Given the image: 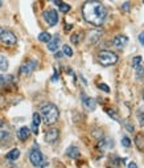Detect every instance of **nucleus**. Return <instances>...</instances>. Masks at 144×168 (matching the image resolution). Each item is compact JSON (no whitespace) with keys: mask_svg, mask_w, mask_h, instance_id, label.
Listing matches in <instances>:
<instances>
[{"mask_svg":"<svg viewBox=\"0 0 144 168\" xmlns=\"http://www.w3.org/2000/svg\"><path fill=\"white\" fill-rule=\"evenodd\" d=\"M119 57L116 53H114L112 50H100L99 54H98V61L102 66H111V65H115L118 62Z\"/></svg>","mask_w":144,"mask_h":168,"instance_id":"3","label":"nucleus"},{"mask_svg":"<svg viewBox=\"0 0 144 168\" xmlns=\"http://www.w3.org/2000/svg\"><path fill=\"white\" fill-rule=\"evenodd\" d=\"M130 8H131V4H130V2H126V3H123V4H122V11L128 12Z\"/></svg>","mask_w":144,"mask_h":168,"instance_id":"30","label":"nucleus"},{"mask_svg":"<svg viewBox=\"0 0 144 168\" xmlns=\"http://www.w3.org/2000/svg\"><path fill=\"white\" fill-rule=\"evenodd\" d=\"M98 89L103 90V92H106V93H109V92H110V87L107 86L106 83H99V85H98Z\"/></svg>","mask_w":144,"mask_h":168,"instance_id":"31","label":"nucleus"},{"mask_svg":"<svg viewBox=\"0 0 144 168\" xmlns=\"http://www.w3.org/2000/svg\"><path fill=\"white\" fill-rule=\"evenodd\" d=\"M8 60L5 58L4 56H0V70L2 72H5L7 69H8Z\"/></svg>","mask_w":144,"mask_h":168,"instance_id":"19","label":"nucleus"},{"mask_svg":"<svg viewBox=\"0 0 144 168\" xmlns=\"http://www.w3.org/2000/svg\"><path fill=\"white\" fill-rule=\"evenodd\" d=\"M12 79V77H5V76H3V74H0V85H5L8 81H11Z\"/></svg>","mask_w":144,"mask_h":168,"instance_id":"28","label":"nucleus"},{"mask_svg":"<svg viewBox=\"0 0 144 168\" xmlns=\"http://www.w3.org/2000/svg\"><path fill=\"white\" fill-rule=\"evenodd\" d=\"M142 61H143V58H142L140 56L133 57V58H132V62H131L132 68H138V66H140V65H142Z\"/></svg>","mask_w":144,"mask_h":168,"instance_id":"21","label":"nucleus"},{"mask_svg":"<svg viewBox=\"0 0 144 168\" xmlns=\"http://www.w3.org/2000/svg\"><path fill=\"white\" fill-rule=\"evenodd\" d=\"M54 56H56V58H61L63 54H62V52H57V50H56V54Z\"/></svg>","mask_w":144,"mask_h":168,"instance_id":"36","label":"nucleus"},{"mask_svg":"<svg viewBox=\"0 0 144 168\" xmlns=\"http://www.w3.org/2000/svg\"><path fill=\"white\" fill-rule=\"evenodd\" d=\"M58 8H60V11L63 12V13H68L70 11V5L69 4H65V3H61V4L58 5Z\"/></svg>","mask_w":144,"mask_h":168,"instance_id":"26","label":"nucleus"},{"mask_svg":"<svg viewBox=\"0 0 144 168\" xmlns=\"http://www.w3.org/2000/svg\"><path fill=\"white\" fill-rule=\"evenodd\" d=\"M122 146L124 147V148H130V146H131V140H130L128 136H123L122 138Z\"/></svg>","mask_w":144,"mask_h":168,"instance_id":"24","label":"nucleus"},{"mask_svg":"<svg viewBox=\"0 0 144 168\" xmlns=\"http://www.w3.org/2000/svg\"><path fill=\"white\" fill-rule=\"evenodd\" d=\"M60 42H61V40H60V36L56 35L53 39H50V41L48 42V49L50 52H56L57 49H58L60 46Z\"/></svg>","mask_w":144,"mask_h":168,"instance_id":"12","label":"nucleus"},{"mask_svg":"<svg viewBox=\"0 0 144 168\" xmlns=\"http://www.w3.org/2000/svg\"><path fill=\"white\" fill-rule=\"evenodd\" d=\"M136 117H138V120H139V125L140 126H144V106L138 109V111H136Z\"/></svg>","mask_w":144,"mask_h":168,"instance_id":"17","label":"nucleus"},{"mask_svg":"<svg viewBox=\"0 0 144 168\" xmlns=\"http://www.w3.org/2000/svg\"><path fill=\"white\" fill-rule=\"evenodd\" d=\"M82 102H83V106H85L86 110H89V111H93V110H95L97 101L94 98H90V97H83Z\"/></svg>","mask_w":144,"mask_h":168,"instance_id":"10","label":"nucleus"},{"mask_svg":"<svg viewBox=\"0 0 144 168\" xmlns=\"http://www.w3.org/2000/svg\"><path fill=\"white\" fill-rule=\"evenodd\" d=\"M11 136V134L8 131H0V142H4V140H8V138Z\"/></svg>","mask_w":144,"mask_h":168,"instance_id":"25","label":"nucleus"},{"mask_svg":"<svg viewBox=\"0 0 144 168\" xmlns=\"http://www.w3.org/2000/svg\"><path fill=\"white\" fill-rule=\"evenodd\" d=\"M42 17H44V20L49 26H54L58 23V12L56 9H46L42 13Z\"/></svg>","mask_w":144,"mask_h":168,"instance_id":"4","label":"nucleus"},{"mask_svg":"<svg viewBox=\"0 0 144 168\" xmlns=\"http://www.w3.org/2000/svg\"><path fill=\"white\" fill-rule=\"evenodd\" d=\"M135 70H136V78L138 79H144V66L143 65H140V66H138V68H135Z\"/></svg>","mask_w":144,"mask_h":168,"instance_id":"20","label":"nucleus"},{"mask_svg":"<svg viewBox=\"0 0 144 168\" xmlns=\"http://www.w3.org/2000/svg\"><path fill=\"white\" fill-rule=\"evenodd\" d=\"M3 5V2H2V0H0V7H2Z\"/></svg>","mask_w":144,"mask_h":168,"instance_id":"42","label":"nucleus"},{"mask_svg":"<svg viewBox=\"0 0 144 168\" xmlns=\"http://www.w3.org/2000/svg\"><path fill=\"white\" fill-rule=\"evenodd\" d=\"M127 44H128V37L124 36V35H118V36H115L114 40H112V45L118 49H123Z\"/></svg>","mask_w":144,"mask_h":168,"instance_id":"8","label":"nucleus"},{"mask_svg":"<svg viewBox=\"0 0 144 168\" xmlns=\"http://www.w3.org/2000/svg\"><path fill=\"white\" fill-rule=\"evenodd\" d=\"M29 135H31V129L26 126L20 127L19 131H17V138L20 140H26L29 138Z\"/></svg>","mask_w":144,"mask_h":168,"instance_id":"11","label":"nucleus"},{"mask_svg":"<svg viewBox=\"0 0 144 168\" xmlns=\"http://www.w3.org/2000/svg\"><path fill=\"white\" fill-rule=\"evenodd\" d=\"M102 37V31H91L89 35V44L94 45L99 41V39Z\"/></svg>","mask_w":144,"mask_h":168,"instance_id":"13","label":"nucleus"},{"mask_svg":"<svg viewBox=\"0 0 144 168\" xmlns=\"http://www.w3.org/2000/svg\"><path fill=\"white\" fill-rule=\"evenodd\" d=\"M31 130L33 131V134H37L38 132V126H36V125H33V123H32V125H31Z\"/></svg>","mask_w":144,"mask_h":168,"instance_id":"33","label":"nucleus"},{"mask_svg":"<svg viewBox=\"0 0 144 168\" xmlns=\"http://www.w3.org/2000/svg\"><path fill=\"white\" fill-rule=\"evenodd\" d=\"M66 155H68L70 159H77L79 156V151L75 146H70L68 150H66Z\"/></svg>","mask_w":144,"mask_h":168,"instance_id":"14","label":"nucleus"},{"mask_svg":"<svg viewBox=\"0 0 144 168\" xmlns=\"http://www.w3.org/2000/svg\"><path fill=\"white\" fill-rule=\"evenodd\" d=\"M128 168H138V166H136L135 162H131V163L128 164Z\"/></svg>","mask_w":144,"mask_h":168,"instance_id":"35","label":"nucleus"},{"mask_svg":"<svg viewBox=\"0 0 144 168\" xmlns=\"http://www.w3.org/2000/svg\"><path fill=\"white\" fill-rule=\"evenodd\" d=\"M58 79V73H57V70L54 69V76L52 77V81H57Z\"/></svg>","mask_w":144,"mask_h":168,"instance_id":"34","label":"nucleus"},{"mask_svg":"<svg viewBox=\"0 0 144 168\" xmlns=\"http://www.w3.org/2000/svg\"><path fill=\"white\" fill-rule=\"evenodd\" d=\"M62 53L65 54L66 57H72L73 56V49L70 48L69 45H63V48H62Z\"/></svg>","mask_w":144,"mask_h":168,"instance_id":"23","label":"nucleus"},{"mask_svg":"<svg viewBox=\"0 0 144 168\" xmlns=\"http://www.w3.org/2000/svg\"><path fill=\"white\" fill-rule=\"evenodd\" d=\"M40 115H41V119L44 120L45 125L50 126V125H54L58 120L60 111L57 109V106L53 105V103H44L40 107Z\"/></svg>","mask_w":144,"mask_h":168,"instance_id":"2","label":"nucleus"},{"mask_svg":"<svg viewBox=\"0 0 144 168\" xmlns=\"http://www.w3.org/2000/svg\"><path fill=\"white\" fill-rule=\"evenodd\" d=\"M53 3H54L56 5H60V4H61V3H62V2H61V0H53Z\"/></svg>","mask_w":144,"mask_h":168,"instance_id":"38","label":"nucleus"},{"mask_svg":"<svg viewBox=\"0 0 144 168\" xmlns=\"http://www.w3.org/2000/svg\"><path fill=\"white\" fill-rule=\"evenodd\" d=\"M73 28V25L72 24H68V25H65V31H70V29Z\"/></svg>","mask_w":144,"mask_h":168,"instance_id":"37","label":"nucleus"},{"mask_svg":"<svg viewBox=\"0 0 144 168\" xmlns=\"http://www.w3.org/2000/svg\"><path fill=\"white\" fill-rule=\"evenodd\" d=\"M3 32H4V29H3V28H2V26H0V35H2V33H3Z\"/></svg>","mask_w":144,"mask_h":168,"instance_id":"41","label":"nucleus"},{"mask_svg":"<svg viewBox=\"0 0 144 168\" xmlns=\"http://www.w3.org/2000/svg\"><path fill=\"white\" fill-rule=\"evenodd\" d=\"M0 41L2 44H4L7 46H13L17 44V37H16V35L11 31H4L0 35Z\"/></svg>","mask_w":144,"mask_h":168,"instance_id":"5","label":"nucleus"},{"mask_svg":"<svg viewBox=\"0 0 144 168\" xmlns=\"http://www.w3.org/2000/svg\"><path fill=\"white\" fill-rule=\"evenodd\" d=\"M32 123H33V125H36V126H40V123H41V115H40L38 113H35V114H33Z\"/></svg>","mask_w":144,"mask_h":168,"instance_id":"22","label":"nucleus"},{"mask_svg":"<svg viewBox=\"0 0 144 168\" xmlns=\"http://www.w3.org/2000/svg\"><path fill=\"white\" fill-rule=\"evenodd\" d=\"M107 8L98 0H87L82 5V16L85 21L94 26H100L107 17Z\"/></svg>","mask_w":144,"mask_h":168,"instance_id":"1","label":"nucleus"},{"mask_svg":"<svg viewBox=\"0 0 144 168\" xmlns=\"http://www.w3.org/2000/svg\"><path fill=\"white\" fill-rule=\"evenodd\" d=\"M50 39H52V36H50V33H48V32H41L38 35V40L41 42H46V44H48L50 41Z\"/></svg>","mask_w":144,"mask_h":168,"instance_id":"18","label":"nucleus"},{"mask_svg":"<svg viewBox=\"0 0 144 168\" xmlns=\"http://www.w3.org/2000/svg\"><path fill=\"white\" fill-rule=\"evenodd\" d=\"M82 39H83V33H81V32H75L70 36V41H72L73 44H75V45L81 42Z\"/></svg>","mask_w":144,"mask_h":168,"instance_id":"16","label":"nucleus"},{"mask_svg":"<svg viewBox=\"0 0 144 168\" xmlns=\"http://www.w3.org/2000/svg\"><path fill=\"white\" fill-rule=\"evenodd\" d=\"M106 113L109 114L110 117H112V118L115 119V120H119V119H118V117H116V114H115V111H114V110H111V109H106Z\"/></svg>","mask_w":144,"mask_h":168,"instance_id":"29","label":"nucleus"},{"mask_svg":"<svg viewBox=\"0 0 144 168\" xmlns=\"http://www.w3.org/2000/svg\"><path fill=\"white\" fill-rule=\"evenodd\" d=\"M19 156H20L19 148H13L12 151H9V152L5 155V159L7 160H16V159H19Z\"/></svg>","mask_w":144,"mask_h":168,"instance_id":"15","label":"nucleus"},{"mask_svg":"<svg viewBox=\"0 0 144 168\" xmlns=\"http://www.w3.org/2000/svg\"><path fill=\"white\" fill-rule=\"evenodd\" d=\"M29 160H31V163L35 167H38L44 163V156H42V154L40 152L38 148H33L31 152H29Z\"/></svg>","mask_w":144,"mask_h":168,"instance_id":"6","label":"nucleus"},{"mask_svg":"<svg viewBox=\"0 0 144 168\" xmlns=\"http://www.w3.org/2000/svg\"><path fill=\"white\" fill-rule=\"evenodd\" d=\"M3 105H4V101H3L2 95H0V107H3Z\"/></svg>","mask_w":144,"mask_h":168,"instance_id":"39","label":"nucleus"},{"mask_svg":"<svg viewBox=\"0 0 144 168\" xmlns=\"http://www.w3.org/2000/svg\"><path fill=\"white\" fill-rule=\"evenodd\" d=\"M123 125L126 126L127 131H130V132H133V131H135V127H133V125H132V123H130L128 120H123Z\"/></svg>","mask_w":144,"mask_h":168,"instance_id":"27","label":"nucleus"},{"mask_svg":"<svg viewBox=\"0 0 144 168\" xmlns=\"http://www.w3.org/2000/svg\"><path fill=\"white\" fill-rule=\"evenodd\" d=\"M37 61L36 60H29V61H26L25 64H23L21 68H20V73L24 76H29L31 73H33V70L37 68Z\"/></svg>","mask_w":144,"mask_h":168,"instance_id":"7","label":"nucleus"},{"mask_svg":"<svg viewBox=\"0 0 144 168\" xmlns=\"http://www.w3.org/2000/svg\"><path fill=\"white\" fill-rule=\"evenodd\" d=\"M58 135H60L58 130L57 129H50V130H48L45 132V142L46 143H54L56 140L58 139Z\"/></svg>","mask_w":144,"mask_h":168,"instance_id":"9","label":"nucleus"},{"mask_svg":"<svg viewBox=\"0 0 144 168\" xmlns=\"http://www.w3.org/2000/svg\"><path fill=\"white\" fill-rule=\"evenodd\" d=\"M3 126H4V122H3V119H0V129H2Z\"/></svg>","mask_w":144,"mask_h":168,"instance_id":"40","label":"nucleus"},{"mask_svg":"<svg viewBox=\"0 0 144 168\" xmlns=\"http://www.w3.org/2000/svg\"><path fill=\"white\" fill-rule=\"evenodd\" d=\"M139 42H140V44H142V45L144 46V31H143V32L139 35Z\"/></svg>","mask_w":144,"mask_h":168,"instance_id":"32","label":"nucleus"}]
</instances>
